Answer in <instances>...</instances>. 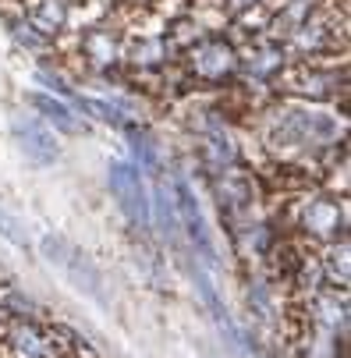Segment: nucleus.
<instances>
[{
	"instance_id": "obj_1",
	"label": "nucleus",
	"mask_w": 351,
	"mask_h": 358,
	"mask_svg": "<svg viewBox=\"0 0 351 358\" xmlns=\"http://www.w3.org/2000/svg\"><path fill=\"white\" fill-rule=\"evenodd\" d=\"M178 68L188 82V89H220L241 78L238 64V43L231 36H203L188 50L178 54Z\"/></svg>"
},
{
	"instance_id": "obj_2",
	"label": "nucleus",
	"mask_w": 351,
	"mask_h": 358,
	"mask_svg": "<svg viewBox=\"0 0 351 358\" xmlns=\"http://www.w3.org/2000/svg\"><path fill=\"white\" fill-rule=\"evenodd\" d=\"M291 227L309 241V248L348 241V199L334 192H309L291 202Z\"/></svg>"
},
{
	"instance_id": "obj_3",
	"label": "nucleus",
	"mask_w": 351,
	"mask_h": 358,
	"mask_svg": "<svg viewBox=\"0 0 351 358\" xmlns=\"http://www.w3.org/2000/svg\"><path fill=\"white\" fill-rule=\"evenodd\" d=\"M0 355L4 358H71L75 337L57 327H46L43 320L11 316L8 327L0 330Z\"/></svg>"
},
{
	"instance_id": "obj_4",
	"label": "nucleus",
	"mask_w": 351,
	"mask_h": 358,
	"mask_svg": "<svg viewBox=\"0 0 351 358\" xmlns=\"http://www.w3.org/2000/svg\"><path fill=\"white\" fill-rule=\"evenodd\" d=\"M344 64H287L280 71V78L273 82V92L280 96H294V99H309V103H330V99H341L344 107Z\"/></svg>"
},
{
	"instance_id": "obj_5",
	"label": "nucleus",
	"mask_w": 351,
	"mask_h": 358,
	"mask_svg": "<svg viewBox=\"0 0 351 358\" xmlns=\"http://www.w3.org/2000/svg\"><path fill=\"white\" fill-rule=\"evenodd\" d=\"M124 39H128V22H124V11L117 4L103 22L89 25L78 36L82 61L92 71H99V75H117L121 71V57H124Z\"/></svg>"
},
{
	"instance_id": "obj_6",
	"label": "nucleus",
	"mask_w": 351,
	"mask_h": 358,
	"mask_svg": "<svg viewBox=\"0 0 351 358\" xmlns=\"http://www.w3.org/2000/svg\"><path fill=\"white\" fill-rule=\"evenodd\" d=\"M174 213H178V224L185 227L188 241L195 245V252L203 255V263H206V266H217L213 234H210L206 217H203V210H199V202H195V192L188 188V181H185L181 174L174 178Z\"/></svg>"
},
{
	"instance_id": "obj_7",
	"label": "nucleus",
	"mask_w": 351,
	"mask_h": 358,
	"mask_svg": "<svg viewBox=\"0 0 351 358\" xmlns=\"http://www.w3.org/2000/svg\"><path fill=\"white\" fill-rule=\"evenodd\" d=\"M110 192L117 195V202H121V210L128 213V220L145 231L149 220H153V213H149V195H145V185H142L138 167H131V164H110Z\"/></svg>"
},
{
	"instance_id": "obj_8",
	"label": "nucleus",
	"mask_w": 351,
	"mask_h": 358,
	"mask_svg": "<svg viewBox=\"0 0 351 358\" xmlns=\"http://www.w3.org/2000/svg\"><path fill=\"white\" fill-rule=\"evenodd\" d=\"M15 135L22 138V149H25V157L39 167H50V164H57L61 157V145L54 138V131H50L39 117H15Z\"/></svg>"
},
{
	"instance_id": "obj_9",
	"label": "nucleus",
	"mask_w": 351,
	"mask_h": 358,
	"mask_svg": "<svg viewBox=\"0 0 351 358\" xmlns=\"http://www.w3.org/2000/svg\"><path fill=\"white\" fill-rule=\"evenodd\" d=\"M25 103H29V107H36V110H39V114L50 121V124H54L57 131H64V135H78V131H82V121H78V117H75V114H71V110L61 103V99H54V96L29 92V96H25Z\"/></svg>"
},
{
	"instance_id": "obj_10",
	"label": "nucleus",
	"mask_w": 351,
	"mask_h": 358,
	"mask_svg": "<svg viewBox=\"0 0 351 358\" xmlns=\"http://www.w3.org/2000/svg\"><path fill=\"white\" fill-rule=\"evenodd\" d=\"M157 210V220H160V234L167 241H178L181 234V224H178V213H174V199H167V188L157 185L153 188V202H149V213Z\"/></svg>"
},
{
	"instance_id": "obj_11",
	"label": "nucleus",
	"mask_w": 351,
	"mask_h": 358,
	"mask_svg": "<svg viewBox=\"0 0 351 358\" xmlns=\"http://www.w3.org/2000/svg\"><path fill=\"white\" fill-rule=\"evenodd\" d=\"M64 266H68V273L75 277V284H78V287H85V291L92 294V298H103V291H99V284H103V277H99V270H96V266H92V263L85 259V255L71 252Z\"/></svg>"
},
{
	"instance_id": "obj_12",
	"label": "nucleus",
	"mask_w": 351,
	"mask_h": 358,
	"mask_svg": "<svg viewBox=\"0 0 351 358\" xmlns=\"http://www.w3.org/2000/svg\"><path fill=\"white\" fill-rule=\"evenodd\" d=\"M131 152H135V160H138V171H149L153 178L160 174V157H157L153 142H149V135L135 131V135H131Z\"/></svg>"
},
{
	"instance_id": "obj_13",
	"label": "nucleus",
	"mask_w": 351,
	"mask_h": 358,
	"mask_svg": "<svg viewBox=\"0 0 351 358\" xmlns=\"http://www.w3.org/2000/svg\"><path fill=\"white\" fill-rule=\"evenodd\" d=\"M39 248H43V255H46L50 263H61V266L68 263V255L75 252V248H71L64 238H54V234H46V238L39 241Z\"/></svg>"
},
{
	"instance_id": "obj_14",
	"label": "nucleus",
	"mask_w": 351,
	"mask_h": 358,
	"mask_svg": "<svg viewBox=\"0 0 351 358\" xmlns=\"http://www.w3.org/2000/svg\"><path fill=\"white\" fill-rule=\"evenodd\" d=\"M0 234H4L8 241H15V245H25V234L18 231V220H15V217H8L4 210H0Z\"/></svg>"
},
{
	"instance_id": "obj_15",
	"label": "nucleus",
	"mask_w": 351,
	"mask_h": 358,
	"mask_svg": "<svg viewBox=\"0 0 351 358\" xmlns=\"http://www.w3.org/2000/svg\"><path fill=\"white\" fill-rule=\"evenodd\" d=\"M8 320H11V316H8V309H4V301H0V330L8 327Z\"/></svg>"
}]
</instances>
